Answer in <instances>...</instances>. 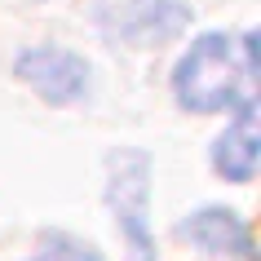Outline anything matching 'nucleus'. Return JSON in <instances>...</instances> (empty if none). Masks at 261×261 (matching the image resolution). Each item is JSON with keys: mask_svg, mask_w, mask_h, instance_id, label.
Instances as JSON below:
<instances>
[{"mask_svg": "<svg viewBox=\"0 0 261 261\" xmlns=\"http://www.w3.org/2000/svg\"><path fill=\"white\" fill-rule=\"evenodd\" d=\"M252 84L257 80L244 71L239 40L221 31H204L199 40H191V49L173 71V97L181 111H195V115L234 111L244 97H252Z\"/></svg>", "mask_w": 261, "mask_h": 261, "instance_id": "1", "label": "nucleus"}, {"mask_svg": "<svg viewBox=\"0 0 261 261\" xmlns=\"http://www.w3.org/2000/svg\"><path fill=\"white\" fill-rule=\"evenodd\" d=\"M151 155L142 146H120L107 155V208L120 239L128 248V261H155V234H151Z\"/></svg>", "mask_w": 261, "mask_h": 261, "instance_id": "2", "label": "nucleus"}, {"mask_svg": "<svg viewBox=\"0 0 261 261\" xmlns=\"http://www.w3.org/2000/svg\"><path fill=\"white\" fill-rule=\"evenodd\" d=\"M14 75L49 107H75L89 93V84H93L89 62L80 54L62 49V44H31V49H22L14 58Z\"/></svg>", "mask_w": 261, "mask_h": 261, "instance_id": "3", "label": "nucleus"}, {"mask_svg": "<svg viewBox=\"0 0 261 261\" xmlns=\"http://www.w3.org/2000/svg\"><path fill=\"white\" fill-rule=\"evenodd\" d=\"M97 18L115 40L138 44V49H160L186 31L191 9L181 0H97Z\"/></svg>", "mask_w": 261, "mask_h": 261, "instance_id": "4", "label": "nucleus"}, {"mask_svg": "<svg viewBox=\"0 0 261 261\" xmlns=\"http://www.w3.org/2000/svg\"><path fill=\"white\" fill-rule=\"evenodd\" d=\"M177 239L199 248L213 261H257L252 230L234 208H199L191 217L177 221Z\"/></svg>", "mask_w": 261, "mask_h": 261, "instance_id": "5", "label": "nucleus"}, {"mask_svg": "<svg viewBox=\"0 0 261 261\" xmlns=\"http://www.w3.org/2000/svg\"><path fill=\"white\" fill-rule=\"evenodd\" d=\"M261 164V120H257V97H244L230 111V124L213 142V168L234 186H248Z\"/></svg>", "mask_w": 261, "mask_h": 261, "instance_id": "6", "label": "nucleus"}, {"mask_svg": "<svg viewBox=\"0 0 261 261\" xmlns=\"http://www.w3.org/2000/svg\"><path fill=\"white\" fill-rule=\"evenodd\" d=\"M27 261H102V252H97L93 244L75 239V234L54 230V234H44V239H40V248H36Z\"/></svg>", "mask_w": 261, "mask_h": 261, "instance_id": "7", "label": "nucleus"}]
</instances>
